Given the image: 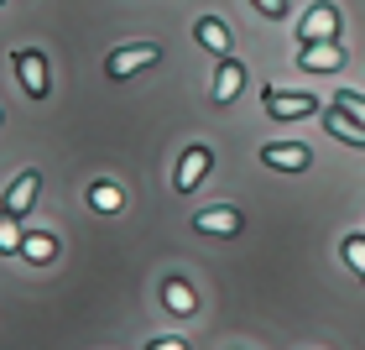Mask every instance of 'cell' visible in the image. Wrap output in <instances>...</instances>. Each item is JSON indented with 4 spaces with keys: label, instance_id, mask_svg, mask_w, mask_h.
I'll list each match as a JSON object with an SVG mask.
<instances>
[{
    "label": "cell",
    "instance_id": "cell-1",
    "mask_svg": "<svg viewBox=\"0 0 365 350\" xmlns=\"http://www.w3.org/2000/svg\"><path fill=\"white\" fill-rule=\"evenodd\" d=\"M334 31H339V11L329 6V0H319V6H308V16L297 21V42H303V47L334 42Z\"/></svg>",
    "mask_w": 365,
    "mask_h": 350
},
{
    "label": "cell",
    "instance_id": "cell-2",
    "mask_svg": "<svg viewBox=\"0 0 365 350\" xmlns=\"http://www.w3.org/2000/svg\"><path fill=\"white\" fill-rule=\"evenodd\" d=\"M272 121H303V115L319 110V94H287V89H261Z\"/></svg>",
    "mask_w": 365,
    "mask_h": 350
},
{
    "label": "cell",
    "instance_id": "cell-3",
    "mask_svg": "<svg viewBox=\"0 0 365 350\" xmlns=\"http://www.w3.org/2000/svg\"><path fill=\"white\" fill-rule=\"evenodd\" d=\"M157 58L162 53H157L152 42H130V47H115V53L105 58V74L110 79H125V74H136V69H152Z\"/></svg>",
    "mask_w": 365,
    "mask_h": 350
},
{
    "label": "cell",
    "instance_id": "cell-4",
    "mask_svg": "<svg viewBox=\"0 0 365 350\" xmlns=\"http://www.w3.org/2000/svg\"><path fill=\"white\" fill-rule=\"evenodd\" d=\"M214 168V152L209 146H188V152H182V162H178V178H173V189L178 194H193L198 183H204V173Z\"/></svg>",
    "mask_w": 365,
    "mask_h": 350
},
{
    "label": "cell",
    "instance_id": "cell-5",
    "mask_svg": "<svg viewBox=\"0 0 365 350\" xmlns=\"http://www.w3.org/2000/svg\"><path fill=\"white\" fill-rule=\"evenodd\" d=\"M16 74H21V89L31 99H47V63H42L37 47H21V53H16Z\"/></svg>",
    "mask_w": 365,
    "mask_h": 350
},
{
    "label": "cell",
    "instance_id": "cell-6",
    "mask_svg": "<svg viewBox=\"0 0 365 350\" xmlns=\"http://www.w3.org/2000/svg\"><path fill=\"white\" fill-rule=\"evenodd\" d=\"M261 162H267V168H282V173H303L313 157H308L303 141H272V146H261Z\"/></svg>",
    "mask_w": 365,
    "mask_h": 350
},
{
    "label": "cell",
    "instance_id": "cell-7",
    "mask_svg": "<svg viewBox=\"0 0 365 350\" xmlns=\"http://www.w3.org/2000/svg\"><path fill=\"white\" fill-rule=\"evenodd\" d=\"M37 183H42V173H16V183H11V194H6V204H0V214H11V220H21V214L31 209V199H37Z\"/></svg>",
    "mask_w": 365,
    "mask_h": 350
},
{
    "label": "cell",
    "instance_id": "cell-8",
    "mask_svg": "<svg viewBox=\"0 0 365 350\" xmlns=\"http://www.w3.org/2000/svg\"><path fill=\"white\" fill-rule=\"evenodd\" d=\"M193 37L209 47V53H220L230 58V47H235V37H230V26L220 21V16H198V26H193Z\"/></svg>",
    "mask_w": 365,
    "mask_h": 350
},
{
    "label": "cell",
    "instance_id": "cell-9",
    "mask_svg": "<svg viewBox=\"0 0 365 350\" xmlns=\"http://www.w3.org/2000/svg\"><path fill=\"white\" fill-rule=\"evenodd\" d=\"M204 236H240V209H230V204H214V209H204L193 220Z\"/></svg>",
    "mask_w": 365,
    "mask_h": 350
},
{
    "label": "cell",
    "instance_id": "cell-10",
    "mask_svg": "<svg viewBox=\"0 0 365 350\" xmlns=\"http://www.w3.org/2000/svg\"><path fill=\"white\" fill-rule=\"evenodd\" d=\"M297 63H303L308 74H334L339 63H344V53H339V42H313V47L297 53Z\"/></svg>",
    "mask_w": 365,
    "mask_h": 350
},
{
    "label": "cell",
    "instance_id": "cell-11",
    "mask_svg": "<svg viewBox=\"0 0 365 350\" xmlns=\"http://www.w3.org/2000/svg\"><path fill=\"white\" fill-rule=\"evenodd\" d=\"M240 89H245V69H240L235 58H220V74H214V99H220V105H230Z\"/></svg>",
    "mask_w": 365,
    "mask_h": 350
},
{
    "label": "cell",
    "instance_id": "cell-12",
    "mask_svg": "<svg viewBox=\"0 0 365 350\" xmlns=\"http://www.w3.org/2000/svg\"><path fill=\"white\" fill-rule=\"evenodd\" d=\"M324 126H329V136H339L344 146H365V126H360V121H350L344 110L329 105V110H324Z\"/></svg>",
    "mask_w": 365,
    "mask_h": 350
},
{
    "label": "cell",
    "instance_id": "cell-13",
    "mask_svg": "<svg viewBox=\"0 0 365 350\" xmlns=\"http://www.w3.org/2000/svg\"><path fill=\"white\" fill-rule=\"evenodd\" d=\"M162 304H168L173 314H193V309H198V304H193V288H188L182 277H168V282H162Z\"/></svg>",
    "mask_w": 365,
    "mask_h": 350
},
{
    "label": "cell",
    "instance_id": "cell-14",
    "mask_svg": "<svg viewBox=\"0 0 365 350\" xmlns=\"http://www.w3.org/2000/svg\"><path fill=\"white\" fill-rule=\"evenodd\" d=\"M21 256H26V261H53V256H58V241L31 230V236H21Z\"/></svg>",
    "mask_w": 365,
    "mask_h": 350
},
{
    "label": "cell",
    "instance_id": "cell-15",
    "mask_svg": "<svg viewBox=\"0 0 365 350\" xmlns=\"http://www.w3.org/2000/svg\"><path fill=\"white\" fill-rule=\"evenodd\" d=\"M339 256L350 261V272H355V277H365V236H344Z\"/></svg>",
    "mask_w": 365,
    "mask_h": 350
},
{
    "label": "cell",
    "instance_id": "cell-16",
    "mask_svg": "<svg viewBox=\"0 0 365 350\" xmlns=\"http://www.w3.org/2000/svg\"><path fill=\"white\" fill-rule=\"evenodd\" d=\"M334 110H344L350 121H360V126H365V94H355V89H339V94H334Z\"/></svg>",
    "mask_w": 365,
    "mask_h": 350
},
{
    "label": "cell",
    "instance_id": "cell-17",
    "mask_svg": "<svg viewBox=\"0 0 365 350\" xmlns=\"http://www.w3.org/2000/svg\"><path fill=\"white\" fill-rule=\"evenodd\" d=\"M0 251H21V225L11 214H0Z\"/></svg>",
    "mask_w": 365,
    "mask_h": 350
},
{
    "label": "cell",
    "instance_id": "cell-18",
    "mask_svg": "<svg viewBox=\"0 0 365 350\" xmlns=\"http://www.w3.org/2000/svg\"><path fill=\"white\" fill-rule=\"evenodd\" d=\"M94 209H120V189H115V183H99V189H94Z\"/></svg>",
    "mask_w": 365,
    "mask_h": 350
},
{
    "label": "cell",
    "instance_id": "cell-19",
    "mask_svg": "<svg viewBox=\"0 0 365 350\" xmlns=\"http://www.w3.org/2000/svg\"><path fill=\"white\" fill-rule=\"evenodd\" d=\"M256 11L267 16V21H282V16H287V0H256Z\"/></svg>",
    "mask_w": 365,
    "mask_h": 350
},
{
    "label": "cell",
    "instance_id": "cell-20",
    "mask_svg": "<svg viewBox=\"0 0 365 350\" xmlns=\"http://www.w3.org/2000/svg\"><path fill=\"white\" fill-rule=\"evenodd\" d=\"M146 350H188V345H182V340H173V335H162V340H152Z\"/></svg>",
    "mask_w": 365,
    "mask_h": 350
}]
</instances>
